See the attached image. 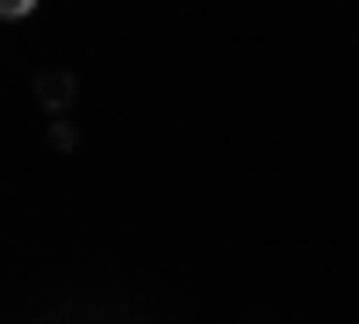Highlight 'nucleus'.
I'll return each instance as SVG.
<instances>
[{"instance_id":"obj_1","label":"nucleus","mask_w":359,"mask_h":324,"mask_svg":"<svg viewBox=\"0 0 359 324\" xmlns=\"http://www.w3.org/2000/svg\"><path fill=\"white\" fill-rule=\"evenodd\" d=\"M0 8H8V15H29V8H36V0H0Z\"/></svg>"}]
</instances>
